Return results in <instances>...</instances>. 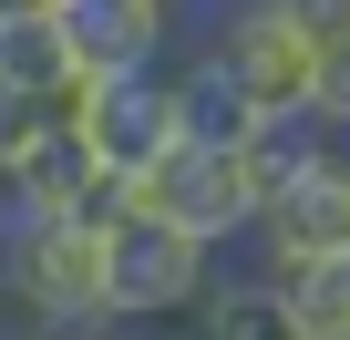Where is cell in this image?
Wrapping results in <instances>:
<instances>
[{
  "label": "cell",
  "instance_id": "obj_1",
  "mask_svg": "<svg viewBox=\"0 0 350 340\" xmlns=\"http://www.w3.org/2000/svg\"><path fill=\"white\" fill-rule=\"evenodd\" d=\"M0 268H11V309L42 319V330L113 319V237L93 217H11Z\"/></svg>",
  "mask_w": 350,
  "mask_h": 340
},
{
  "label": "cell",
  "instance_id": "obj_2",
  "mask_svg": "<svg viewBox=\"0 0 350 340\" xmlns=\"http://www.w3.org/2000/svg\"><path fill=\"white\" fill-rule=\"evenodd\" d=\"M196 52H217L268 114H309L319 103V73H329V42L299 0H217V21L196 31Z\"/></svg>",
  "mask_w": 350,
  "mask_h": 340
},
{
  "label": "cell",
  "instance_id": "obj_3",
  "mask_svg": "<svg viewBox=\"0 0 350 340\" xmlns=\"http://www.w3.org/2000/svg\"><path fill=\"white\" fill-rule=\"evenodd\" d=\"M103 237H113V319H144V330L196 319V299L217 289V258H227V248H206L196 227L154 217V207H134V217L103 227Z\"/></svg>",
  "mask_w": 350,
  "mask_h": 340
},
{
  "label": "cell",
  "instance_id": "obj_4",
  "mask_svg": "<svg viewBox=\"0 0 350 340\" xmlns=\"http://www.w3.org/2000/svg\"><path fill=\"white\" fill-rule=\"evenodd\" d=\"M144 207L175 217V227H196L206 248H237V237H258V217H268V196H258V176H247V144H196V134L144 176Z\"/></svg>",
  "mask_w": 350,
  "mask_h": 340
},
{
  "label": "cell",
  "instance_id": "obj_5",
  "mask_svg": "<svg viewBox=\"0 0 350 340\" xmlns=\"http://www.w3.org/2000/svg\"><path fill=\"white\" fill-rule=\"evenodd\" d=\"M72 134L113 165V176H154V165L186 144V93H175V73H103L72 114Z\"/></svg>",
  "mask_w": 350,
  "mask_h": 340
},
{
  "label": "cell",
  "instance_id": "obj_6",
  "mask_svg": "<svg viewBox=\"0 0 350 340\" xmlns=\"http://www.w3.org/2000/svg\"><path fill=\"white\" fill-rule=\"evenodd\" d=\"M175 31H186V0H62V42L93 83L103 73H165Z\"/></svg>",
  "mask_w": 350,
  "mask_h": 340
},
{
  "label": "cell",
  "instance_id": "obj_7",
  "mask_svg": "<svg viewBox=\"0 0 350 340\" xmlns=\"http://www.w3.org/2000/svg\"><path fill=\"white\" fill-rule=\"evenodd\" d=\"M299 258H350V155H329L258 217V268H299Z\"/></svg>",
  "mask_w": 350,
  "mask_h": 340
},
{
  "label": "cell",
  "instance_id": "obj_8",
  "mask_svg": "<svg viewBox=\"0 0 350 340\" xmlns=\"http://www.w3.org/2000/svg\"><path fill=\"white\" fill-rule=\"evenodd\" d=\"M0 83H21V93H42L62 124L83 114V93H93V73L72 62V42H62V11H0Z\"/></svg>",
  "mask_w": 350,
  "mask_h": 340
},
{
  "label": "cell",
  "instance_id": "obj_9",
  "mask_svg": "<svg viewBox=\"0 0 350 340\" xmlns=\"http://www.w3.org/2000/svg\"><path fill=\"white\" fill-rule=\"evenodd\" d=\"M186 330H196V340H309L299 309H288V289H278L268 268H217V289L196 299Z\"/></svg>",
  "mask_w": 350,
  "mask_h": 340
},
{
  "label": "cell",
  "instance_id": "obj_10",
  "mask_svg": "<svg viewBox=\"0 0 350 340\" xmlns=\"http://www.w3.org/2000/svg\"><path fill=\"white\" fill-rule=\"evenodd\" d=\"M175 93H186V134H196V144H247V134L268 124V103H258V93L217 62V52H186Z\"/></svg>",
  "mask_w": 350,
  "mask_h": 340
},
{
  "label": "cell",
  "instance_id": "obj_11",
  "mask_svg": "<svg viewBox=\"0 0 350 340\" xmlns=\"http://www.w3.org/2000/svg\"><path fill=\"white\" fill-rule=\"evenodd\" d=\"M299 309L309 340H350V258H299V268H268Z\"/></svg>",
  "mask_w": 350,
  "mask_h": 340
},
{
  "label": "cell",
  "instance_id": "obj_12",
  "mask_svg": "<svg viewBox=\"0 0 350 340\" xmlns=\"http://www.w3.org/2000/svg\"><path fill=\"white\" fill-rule=\"evenodd\" d=\"M42 134H62V114H52L42 93H21V83H0V186L31 165V144H42Z\"/></svg>",
  "mask_w": 350,
  "mask_h": 340
},
{
  "label": "cell",
  "instance_id": "obj_13",
  "mask_svg": "<svg viewBox=\"0 0 350 340\" xmlns=\"http://www.w3.org/2000/svg\"><path fill=\"white\" fill-rule=\"evenodd\" d=\"M0 340H52V330H42V319H21V309H11V319H0Z\"/></svg>",
  "mask_w": 350,
  "mask_h": 340
},
{
  "label": "cell",
  "instance_id": "obj_14",
  "mask_svg": "<svg viewBox=\"0 0 350 340\" xmlns=\"http://www.w3.org/2000/svg\"><path fill=\"white\" fill-rule=\"evenodd\" d=\"M0 11H62V0H0Z\"/></svg>",
  "mask_w": 350,
  "mask_h": 340
},
{
  "label": "cell",
  "instance_id": "obj_15",
  "mask_svg": "<svg viewBox=\"0 0 350 340\" xmlns=\"http://www.w3.org/2000/svg\"><path fill=\"white\" fill-rule=\"evenodd\" d=\"M0 319H11V268H0Z\"/></svg>",
  "mask_w": 350,
  "mask_h": 340
}]
</instances>
